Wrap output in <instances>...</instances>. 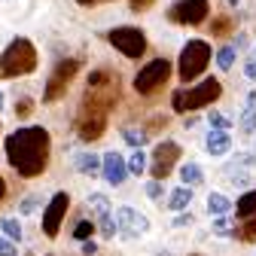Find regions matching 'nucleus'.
<instances>
[{"label":"nucleus","instance_id":"obj_41","mask_svg":"<svg viewBox=\"0 0 256 256\" xmlns=\"http://www.w3.org/2000/svg\"><path fill=\"white\" fill-rule=\"evenodd\" d=\"M76 4H82V6H94V4H101V0H76Z\"/></svg>","mask_w":256,"mask_h":256},{"label":"nucleus","instance_id":"obj_16","mask_svg":"<svg viewBox=\"0 0 256 256\" xmlns=\"http://www.w3.org/2000/svg\"><path fill=\"white\" fill-rule=\"evenodd\" d=\"M76 171L94 177V174L101 171V156H94V152H80V156H76Z\"/></svg>","mask_w":256,"mask_h":256},{"label":"nucleus","instance_id":"obj_6","mask_svg":"<svg viewBox=\"0 0 256 256\" xmlns=\"http://www.w3.org/2000/svg\"><path fill=\"white\" fill-rule=\"evenodd\" d=\"M168 76H171V61L156 58V61L146 64V68H140V74L134 76V88H138L140 94H152Z\"/></svg>","mask_w":256,"mask_h":256},{"label":"nucleus","instance_id":"obj_32","mask_svg":"<svg viewBox=\"0 0 256 256\" xmlns=\"http://www.w3.org/2000/svg\"><path fill=\"white\" fill-rule=\"evenodd\" d=\"M0 256H16V241L12 238H0Z\"/></svg>","mask_w":256,"mask_h":256},{"label":"nucleus","instance_id":"obj_5","mask_svg":"<svg viewBox=\"0 0 256 256\" xmlns=\"http://www.w3.org/2000/svg\"><path fill=\"white\" fill-rule=\"evenodd\" d=\"M76 70H80V61L76 58H64V61H58L55 64V70H52V76L46 80V92H43V101H58L64 92H68V86H70V80L76 76Z\"/></svg>","mask_w":256,"mask_h":256},{"label":"nucleus","instance_id":"obj_10","mask_svg":"<svg viewBox=\"0 0 256 256\" xmlns=\"http://www.w3.org/2000/svg\"><path fill=\"white\" fill-rule=\"evenodd\" d=\"M68 208H70V196H68V192H58V196H52V202L46 204V214H43V232H46L49 238L58 235L61 220H64V214H68Z\"/></svg>","mask_w":256,"mask_h":256},{"label":"nucleus","instance_id":"obj_30","mask_svg":"<svg viewBox=\"0 0 256 256\" xmlns=\"http://www.w3.org/2000/svg\"><path fill=\"white\" fill-rule=\"evenodd\" d=\"M37 204H40V196H28V198L18 204V214H34V210H37Z\"/></svg>","mask_w":256,"mask_h":256},{"label":"nucleus","instance_id":"obj_25","mask_svg":"<svg viewBox=\"0 0 256 256\" xmlns=\"http://www.w3.org/2000/svg\"><path fill=\"white\" fill-rule=\"evenodd\" d=\"M122 138H125V144H132L134 150H140L146 144V132H144V128H125Z\"/></svg>","mask_w":256,"mask_h":256},{"label":"nucleus","instance_id":"obj_2","mask_svg":"<svg viewBox=\"0 0 256 256\" xmlns=\"http://www.w3.org/2000/svg\"><path fill=\"white\" fill-rule=\"evenodd\" d=\"M34 68H37V49H34V43H30L28 37H16L6 46L4 58H0V74H4L6 80H12V76L30 74Z\"/></svg>","mask_w":256,"mask_h":256},{"label":"nucleus","instance_id":"obj_3","mask_svg":"<svg viewBox=\"0 0 256 256\" xmlns=\"http://www.w3.org/2000/svg\"><path fill=\"white\" fill-rule=\"evenodd\" d=\"M222 94V86H220V80H202L198 86H192V88H180V92H174V98H171V104H174V110L177 113H186V110H202V107H208L210 101H216Z\"/></svg>","mask_w":256,"mask_h":256},{"label":"nucleus","instance_id":"obj_26","mask_svg":"<svg viewBox=\"0 0 256 256\" xmlns=\"http://www.w3.org/2000/svg\"><path fill=\"white\" fill-rule=\"evenodd\" d=\"M235 30V18H216L214 24H210V34L214 37H229Z\"/></svg>","mask_w":256,"mask_h":256},{"label":"nucleus","instance_id":"obj_43","mask_svg":"<svg viewBox=\"0 0 256 256\" xmlns=\"http://www.w3.org/2000/svg\"><path fill=\"white\" fill-rule=\"evenodd\" d=\"M0 110H4V94H0Z\"/></svg>","mask_w":256,"mask_h":256},{"label":"nucleus","instance_id":"obj_1","mask_svg":"<svg viewBox=\"0 0 256 256\" xmlns=\"http://www.w3.org/2000/svg\"><path fill=\"white\" fill-rule=\"evenodd\" d=\"M6 156H10V165L22 177L43 174L49 165V132L40 125L18 128L6 138Z\"/></svg>","mask_w":256,"mask_h":256},{"label":"nucleus","instance_id":"obj_31","mask_svg":"<svg viewBox=\"0 0 256 256\" xmlns=\"http://www.w3.org/2000/svg\"><path fill=\"white\" fill-rule=\"evenodd\" d=\"M210 125H214V128H222V132H229L232 119H229V116H222V113H210Z\"/></svg>","mask_w":256,"mask_h":256},{"label":"nucleus","instance_id":"obj_15","mask_svg":"<svg viewBox=\"0 0 256 256\" xmlns=\"http://www.w3.org/2000/svg\"><path fill=\"white\" fill-rule=\"evenodd\" d=\"M238 125H241L244 134H253V132H256V92L247 94V104H244V113H241Z\"/></svg>","mask_w":256,"mask_h":256},{"label":"nucleus","instance_id":"obj_21","mask_svg":"<svg viewBox=\"0 0 256 256\" xmlns=\"http://www.w3.org/2000/svg\"><path fill=\"white\" fill-rule=\"evenodd\" d=\"M98 229H101L104 238H113V235L119 232V222H116V214H113V210L104 214V216H98Z\"/></svg>","mask_w":256,"mask_h":256},{"label":"nucleus","instance_id":"obj_20","mask_svg":"<svg viewBox=\"0 0 256 256\" xmlns=\"http://www.w3.org/2000/svg\"><path fill=\"white\" fill-rule=\"evenodd\" d=\"M180 180H183V186H198V183L204 180V174H202V168H198L196 162H186V165L180 168Z\"/></svg>","mask_w":256,"mask_h":256},{"label":"nucleus","instance_id":"obj_37","mask_svg":"<svg viewBox=\"0 0 256 256\" xmlns=\"http://www.w3.org/2000/svg\"><path fill=\"white\" fill-rule=\"evenodd\" d=\"M244 74H247V76H250V80H256V58H253V61H247V64H244Z\"/></svg>","mask_w":256,"mask_h":256},{"label":"nucleus","instance_id":"obj_27","mask_svg":"<svg viewBox=\"0 0 256 256\" xmlns=\"http://www.w3.org/2000/svg\"><path fill=\"white\" fill-rule=\"evenodd\" d=\"M92 232H94V222H92V220H82V222H76L74 238H76V241H88V238H92Z\"/></svg>","mask_w":256,"mask_h":256},{"label":"nucleus","instance_id":"obj_4","mask_svg":"<svg viewBox=\"0 0 256 256\" xmlns=\"http://www.w3.org/2000/svg\"><path fill=\"white\" fill-rule=\"evenodd\" d=\"M208 61H210V43L204 40H189L180 52V80L183 82H192V80H198L208 68Z\"/></svg>","mask_w":256,"mask_h":256},{"label":"nucleus","instance_id":"obj_45","mask_svg":"<svg viewBox=\"0 0 256 256\" xmlns=\"http://www.w3.org/2000/svg\"><path fill=\"white\" fill-rule=\"evenodd\" d=\"M162 256H168V253H162Z\"/></svg>","mask_w":256,"mask_h":256},{"label":"nucleus","instance_id":"obj_12","mask_svg":"<svg viewBox=\"0 0 256 256\" xmlns=\"http://www.w3.org/2000/svg\"><path fill=\"white\" fill-rule=\"evenodd\" d=\"M116 222H119V232L125 238H138V235L150 232V220L144 214H138L134 208H119L116 210Z\"/></svg>","mask_w":256,"mask_h":256},{"label":"nucleus","instance_id":"obj_38","mask_svg":"<svg viewBox=\"0 0 256 256\" xmlns=\"http://www.w3.org/2000/svg\"><path fill=\"white\" fill-rule=\"evenodd\" d=\"M94 250H98V247H94V244H92V241H82V253H86V256H92V253H94Z\"/></svg>","mask_w":256,"mask_h":256},{"label":"nucleus","instance_id":"obj_35","mask_svg":"<svg viewBox=\"0 0 256 256\" xmlns=\"http://www.w3.org/2000/svg\"><path fill=\"white\" fill-rule=\"evenodd\" d=\"M30 107H34V104L24 98V101H18V104H16V113H18V116H28V113H30Z\"/></svg>","mask_w":256,"mask_h":256},{"label":"nucleus","instance_id":"obj_11","mask_svg":"<svg viewBox=\"0 0 256 256\" xmlns=\"http://www.w3.org/2000/svg\"><path fill=\"white\" fill-rule=\"evenodd\" d=\"M107 128V113L104 110H92V107H82L80 113V122H76V132L82 140H98Z\"/></svg>","mask_w":256,"mask_h":256},{"label":"nucleus","instance_id":"obj_29","mask_svg":"<svg viewBox=\"0 0 256 256\" xmlns=\"http://www.w3.org/2000/svg\"><path fill=\"white\" fill-rule=\"evenodd\" d=\"M238 235H241V241H256V214L247 216V222L238 229Z\"/></svg>","mask_w":256,"mask_h":256},{"label":"nucleus","instance_id":"obj_44","mask_svg":"<svg viewBox=\"0 0 256 256\" xmlns=\"http://www.w3.org/2000/svg\"><path fill=\"white\" fill-rule=\"evenodd\" d=\"M226 4H235V6H238V0H226Z\"/></svg>","mask_w":256,"mask_h":256},{"label":"nucleus","instance_id":"obj_28","mask_svg":"<svg viewBox=\"0 0 256 256\" xmlns=\"http://www.w3.org/2000/svg\"><path fill=\"white\" fill-rule=\"evenodd\" d=\"M144 168H146V156L140 150H134V156L128 158V171H132V174H144Z\"/></svg>","mask_w":256,"mask_h":256},{"label":"nucleus","instance_id":"obj_13","mask_svg":"<svg viewBox=\"0 0 256 256\" xmlns=\"http://www.w3.org/2000/svg\"><path fill=\"white\" fill-rule=\"evenodd\" d=\"M101 174H104L107 183L119 186V183H125V177H128V162H125L119 152H107V156L101 158Z\"/></svg>","mask_w":256,"mask_h":256},{"label":"nucleus","instance_id":"obj_14","mask_svg":"<svg viewBox=\"0 0 256 256\" xmlns=\"http://www.w3.org/2000/svg\"><path fill=\"white\" fill-rule=\"evenodd\" d=\"M204 150L210 156H226L232 150V134L222 132V128H214V132L208 134V140H204Z\"/></svg>","mask_w":256,"mask_h":256},{"label":"nucleus","instance_id":"obj_36","mask_svg":"<svg viewBox=\"0 0 256 256\" xmlns=\"http://www.w3.org/2000/svg\"><path fill=\"white\" fill-rule=\"evenodd\" d=\"M214 229H216L220 235H226V232H229V220H226V216H220V220H216V226H214Z\"/></svg>","mask_w":256,"mask_h":256},{"label":"nucleus","instance_id":"obj_33","mask_svg":"<svg viewBox=\"0 0 256 256\" xmlns=\"http://www.w3.org/2000/svg\"><path fill=\"white\" fill-rule=\"evenodd\" d=\"M146 196H150V198H162V183H158V180L146 183Z\"/></svg>","mask_w":256,"mask_h":256},{"label":"nucleus","instance_id":"obj_23","mask_svg":"<svg viewBox=\"0 0 256 256\" xmlns=\"http://www.w3.org/2000/svg\"><path fill=\"white\" fill-rule=\"evenodd\" d=\"M0 229H4V235H6V238H12L16 244L22 241V222H18V220L4 216V220H0Z\"/></svg>","mask_w":256,"mask_h":256},{"label":"nucleus","instance_id":"obj_7","mask_svg":"<svg viewBox=\"0 0 256 256\" xmlns=\"http://www.w3.org/2000/svg\"><path fill=\"white\" fill-rule=\"evenodd\" d=\"M110 43L125 58H140L144 49H146V37H144V30H138V28H113L110 30Z\"/></svg>","mask_w":256,"mask_h":256},{"label":"nucleus","instance_id":"obj_24","mask_svg":"<svg viewBox=\"0 0 256 256\" xmlns=\"http://www.w3.org/2000/svg\"><path fill=\"white\" fill-rule=\"evenodd\" d=\"M235 55H238V49H235V43H232V46H222V49L216 52V64H220V68H222V70H229V68H232V64H235Z\"/></svg>","mask_w":256,"mask_h":256},{"label":"nucleus","instance_id":"obj_42","mask_svg":"<svg viewBox=\"0 0 256 256\" xmlns=\"http://www.w3.org/2000/svg\"><path fill=\"white\" fill-rule=\"evenodd\" d=\"M0 198H4V177H0Z\"/></svg>","mask_w":256,"mask_h":256},{"label":"nucleus","instance_id":"obj_34","mask_svg":"<svg viewBox=\"0 0 256 256\" xmlns=\"http://www.w3.org/2000/svg\"><path fill=\"white\" fill-rule=\"evenodd\" d=\"M152 4H156V0H132V10H134V12H144V10H150Z\"/></svg>","mask_w":256,"mask_h":256},{"label":"nucleus","instance_id":"obj_39","mask_svg":"<svg viewBox=\"0 0 256 256\" xmlns=\"http://www.w3.org/2000/svg\"><path fill=\"white\" fill-rule=\"evenodd\" d=\"M189 222H192V216L186 214V216H177V220H174V226H189Z\"/></svg>","mask_w":256,"mask_h":256},{"label":"nucleus","instance_id":"obj_22","mask_svg":"<svg viewBox=\"0 0 256 256\" xmlns=\"http://www.w3.org/2000/svg\"><path fill=\"white\" fill-rule=\"evenodd\" d=\"M88 210H92L94 216H104V214H110V202H107V196H101V192H94V196H88Z\"/></svg>","mask_w":256,"mask_h":256},{"label":"nucleus","instance_id":"obj_18","mask_svg":"<svg viewBox=\"0 0 256 256\" xmlns=\"http://www.w3.org/2000/svg\"><path fill=\"white\" fill-rule=\"evenodd\" d=\"M208 210H210L214 216H226V214L232 210V202H229L226 196H220V192H210V196H208Z\"/></svg>","mask_w":256,"mask_h":256},{"label":"nucleus","instance_id":"obj_9","mask_svg":"<svg viewBox=\"0 0 256 256\" xmlns=\"http://www.w3.org/2000/svg\"><path fill=\"white\" fill-rule=\"evenodd\" d=\"M177 158H180V146L174 140H162V144L156 146V152H152V177L156 180H165L174 171Z\"/></svg>","mask_w":256,"mask_h":256},{"label":"nucleus","instance_id":"obj_8","mask_svg":"<svg viewBox=\"0 0 256 256\" xmlns=\"http://www.w3.org/2000/svg\"><path fill=\"white\" fill-rule=\"evenodd\" d=\"M210 12L208 0H177V4L168 10V18L177 24H202Z\"/></svg>","mask_w":256,"mask_h":256},{"label":"nucleus","instance_id":"obj_40","mask_svg":"<svg viewBox=\"0 0 256 256\" xmlns=\"http://www.w3.org/2000/svg\"><path fill=\"white\" fill-rule=\"evenodd\" d=\"M244 46H247V37H244V34H238V37H235V49H244Z\"/></svg>","mask_w":256,"mask_h":256},{"label":"nucleus","instance_id":"obj_17","mask_svg":"<svg viewBox=\"0 0 256 256\" xmlns=\"http://www.w3.org/2000/svg\"><path fill=\"white\" fill-rule=\"evenodd\" d=\"M168 204H171V210H186V208L192 204V186H180V189H174V192H171V198H168Z\"/></svg>","mask_w":256,"mask_h":256},{"label":"nucleus","instance_id":"obj_19","mask_svg":"<svg viewBox=\"0 0 256 256\" xmlns=\"http://www.w3.org/2000/svg\"><path fill=\"white\" fill-rule=\"evenodd\" d=\"M235 214H238L241 220H247V216H253V214H256V189H253V192H244V196L238 198Z\"/></svg>","mask_w":256,"mask_h":256}]
</instances>
